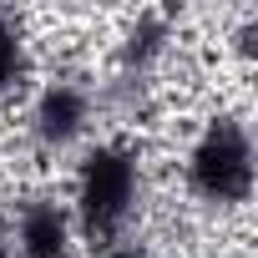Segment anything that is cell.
I'll return each instance as SVG.
<instances>
[{
    "label": "cell",
    "mask_w": 258,
    "mask_h": 258,
    "mask_svg": "<svg viewBox=\"0 0 258 258\" xmlns=\"http://www.w3.org/2000/svg\"><path fill=\"white\" fill-rule=\"evenodd\" d=\"M137 208V152L126 147H91L81 172H76V228L86 238H96L101 248H111V238L126 228Z\"/></svg>",
    "instance_id": "6da1fadb"
},
{
    "label": "cell",
    "mask_w": 258,
    "mask_h": 258,
    "mask_svg": "<svg viewBox=\"0 0 258 258\" xmlns=\"http://www.w3.org/2000/svg\"><path fill=\"white\" fill-rule=\"evenodd\" d=\"M187 182H192V192L203 203H218V208L248 203V187H253V142H248V126L238 116L208 121V132L187 152Z\"/></svg>",
    "instance_id": "7a4b0ae2"
},
{
    "label": "cell",
    "mask_w": 258,
    "mask_h": 258,
    "mask_svg": "<svg viewBox=\"0 0 258 258\" xmlns=\"http://www.w3.org/2000/svg\"><path fill=\"white\" fill-rule=\"evenodd\" d=\"M71 243H76V218L66 203L36 198L21 208V223H16V253L21 258H66Z\"/></svg>",
    "instance_id": "3957f363"
},
{
    "label": "cell",
    "mask_w": 258,
    "mask_h": 258,
    "mask_svg": "<svg viewBox=\"0 0 258 258\" xmlns=\"http://www.w3.org/2000/svg\"><path fill=\"white\" fill-rule=\"evenodd\" d=\"M86 121H91V96L76 86V81H51L41 86L36 96V137L46 147H66L86 132Z\"/></svg>",
    "instance_id": "277c9868"
},
{
    "label": "cell",
    "mask_w": 258,
    "mask_h": 258,
    "mask_svg": "<svg viewBox=\"0 0 258 258\" xmlns=\"http://www.w3.org/2000/svg\"><path fill=\"white\" fill-rule=\"evenodd\" d=\"M26 76V41L11 16H0V91H16Z\"/></svg>",
    "instance_id": "5b68a950"
},
{
    "label": "cell",
    "mask_w": 258,
    "mask_h": 258,
    "mask_svg": "<svg viewBox=\"0 0 258 258\" xmlns=\"http://www.w3.org/2000/svg\"><path fill=\"white\" fill-rule=\"evenodd\" d=\"M101 258H142V248H116V243H111Z\"/></svg>",
    "instance_id": "8992f818"
},
{
    "label": "cell",
    "mask_w": 258,
    "mask_h": 258,
    "mask_svg": "<svg viewBox=\"0 0 258 258\" xmlns=\"http://www.w3.org/2000/svg\"><path fill=\"white\" fill-rule=\"evenodd\" d=\"M0 258H11V243H6V238H0Z\"/></svg>",
    "instance_id": "52a82bcc"
}]
</instances>
